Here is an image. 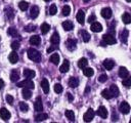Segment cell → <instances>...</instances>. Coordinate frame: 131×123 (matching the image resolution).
<instances>
[{"mask_svg":"<svg viewBox=\"0 0 131 123\" xmlns=\"http://www.w3.org/2000/svg\"><path fill=\"white\" fill-rule=\"evenodd\" d=\"M83 74L86 76V77H91V76H93V74H94V71H93V69L92 68H84L83 69Z\"/></svg>","mask_w":131,"mask_h":123,"instance_id":"34","label":"cell"},{"mask_svg":"<svg viewBox=\"0 0 131 123\" xmlns=\"http://www.w3.org/2000/svg\"><path fill=\"white\" fill-rule=\"evenodd\" d=\"M21 94H23V97H24L25 99H29V98H31V96H32V92H31L30 88H27V87H24Z\"/></svg>","mask_w":131,"mask_h":123,"instance_id":"28","label":"cell"},{"mask_svg":"<svg viewBox=\"0 0 131 123\" xmlns=\"http://www.w3.org/2000/svg\"><path fill=\"white\" fill-rule=\"evenodd\" d=\"M130 123H131V119H130Z\"/></svg>","mask_w":131,"mask_h":123,"instance_id":"59","label":"cell"},{"mask_svg":"<svg viewBox=\"0 0 131 123\" xmlns=\"http://www.w3.org/2000/svg\"><path fill=\"white\" fill-rule=\"evenodd\" d=\"M102 65H103V67H104L106 70H112V69L114 68V66H115V63H114L113 60H111V59H105Z\"/></svg>","mask_w":131,"mask_h":123,"instance_id":"29","label":"cell"},{"mask_svg":"<svg viewBox=\"0 0 131 123\" xmlns=\"http://www.w3.org/2000/svg\"><path fill=\"white\" fill-rule=\"evenodd\" d=\"M97 115L98 116H100L101 118H106V116H107V110H106V108L105 107H103V106H100L99 108H98V110H97Z\"/></svg>","mask_w":131,"mask_h":123,"instance_id":"12","label":"cell"},{"mask_svg":"<svg viewBox=\"0 0 131 123\" xmlns=\"http://www.w3.org/2000/svg\"><path fill=\"white\" fill-rule=\"evenodd\" d=\"M7 33H8V35H10L12 37H17V35H18L15 28H9L8 31H7Z\"/></svg>","mask_w":131,"mask_h":123,"instance_id":"41","label":"cell"},{"mask_svg":"<svg viewBox=\"0 0 131 123\" xmlns=\"http://www.w3.org/2000/svg\"><path fill=\"white\" fill-rule=\"evenodd\" d=\"M3 86H4V82H3V80H2V79H0V89H1Z\"/></svg>","mask_w":131,"mask_h":123,"instance_id":"52","label":"cell"},{"mask_svg":"<svg viewBox=\"0 0 131 123\" xmlns=\"http://www.w3.org/2000/svg\"><path fill=\"white\" fill-rule=\"evenodd\" d=\"M18 7H19L20 10L26 11V10L28 9V7H29V3L26 2V1H20V2L18 3Z\"/></svg>","mask_w":131,"mask_h":123,"instance_id":"38","label":"cell"},{"mask_svg":"<svg viewBox=\"0 0 131 123\" xmlns=\"http://www.w3.org/2000/svg\"><path fill=\"white\" fill-rule=\"evenodd\" d=\"M122 84L126 88H130L131 87V76H127L126 78H124L122 81Z\"/></svg>","mask_w":131,"mask_h":123,"instance_id":"32","label":"cell"},{"mask_svg":"<svg viewBox=\"0 0 131 123\" xmlns=\"http://www.w3.org/2000/svg\"><path fill=\"white\" fill-rule=\"evenodd\" d=\"M40 42H41V39H40V37L38 35H34V36H32L30 38V43L32 45H39Z\"/></svg>","mask_w":131,"mask_h":123,"instance_id":"26","label":"cell"},{"mask_svg":"<svg viewBox=\"0 0 131 123\" xmlns=\"http://www.w3.org/2000/svg\"><path fill=\"white\" fill-rule=\"evenodd\" d=\"M41 87H42L44 93H48V92H49V83H48V80H47V79L44 78V79L41 81Z\"/></svg>","mask_w":131,"mask_h":123,"instance_id":"20","label":"cell"},{"mask_svg":"<svg viewBox=\"0 0 131 123\" xmlns=\"http://www.w3.org/2000/svg\"><path fill=\"white\" fill-rule=\"evenodd\" d=\"M35 75H36V73H35V71H33V70H30V69H25V70H24V76H25L26 78H28V79L34 78Z\"/></svg>","mask_w":131,"mask_h":123,"instance_id":"17","label":"cell"},{"mask_svg":"<svg viewBox=\"0 0 131 123\" xmlns=\"http://www.w3.org/2000/svg\"><path fill=\"white\" fill-rule=\"evenodd\" d=\"M49 59H50V61L53 65H58V63H59V55L57 53H53V54H51Z\"/></svg>","mask_w":131,"mask_h":123,"instance_id":"33","label":"cell"},{"mask_svg":"<svg viewBox=\"0 0 131 123\" xmlns=\"http://www.w3.org/2000/svg\"><path fill=\"white\" fill-rule=\"evenodd\" d=\"M126 1H127V2H131V0H126Z\"/></svg>","mask_w":131,"mask_h":123,"instance_id":"57","label":"cell"},{"mask_svg":"<svg viewBox=\"0 0 131 123\" xmlns=\"http://www.w3.org/2000/svg\"><path fill=\"white\" fill-rule=\"evenodd\" d=\"M100 14H101V16H102L103 18L108 19V18H111V17H112L113 12H112V9H111L110 7H104V8H102V9H101Z\"/></svg>","mask_w":131,"mask_h":123,"instance_id":"6","label":"cell"},{"mask_svg":"<svg viewBox=\"0 0 131 123\" xmlns=\"http://www.w3.org/2000/svg\"><path fill=\"white\" fill-rule=\"evenodd\" d=\"M94 115H95L94 111H93L92 109H89V110L84 114L83 119H84V121H85V122H90V121L94 118Z\"/></svg>","mask_w":131,"mask_h":123,"instance_id":"7","label":"cell"},{"mask_svg":"<svg viewBox=\"0 0 131 123\" xmlns=\"http://www.w3.org/2000/svg\"><path fill=\"white\" fill-rule=\"evenodd\" d=\"M10 46H11L12 50H17V49L19 48V42H18V41H13Z\"/></svg>","mask_w":131,"mask_h":123,"instance_id":"44","label":"cell"},{"mask_svg":"<svg viewBox=\"0 0 131 123\" xmlns=\"http://www.w3.org/2000/svg\"><path fill=\"white\" fill-rule=\"evenodd\" d=\"M19 79V74L17 72V70H12L10 73V80L12 82H16Z\"/></svg>","mask_w":131,"mask_h":123,"instance_id":"27","label":"cell"},{"mask_svg":"<svg viewBox=\"0 0 131 123\" xmlns=\"http://www.w3.org/2000/svg\"><path fill=\"white\" fill-rule=\"evenodd\" d=\"M76 18H77V20H78V23H79V24L83 25V24H84V22H85V12H84L82 9H80V10L78 11V13H77Z\"/></svg>","mask_w":131,"mask_h":123,"instance_id":"11","label":"cell"},{"mask_svg":"<svg viewBox=\"0 0 131 123\" xmlns=\"http://www.w3.org/2000/svg\"><path fill=\"white\" fill-rule=\"evenodd\" d=\"M6 101H7V104L12 105V104H13V97H12L10 94H7V95H6Z\"/></svg>","mask_w":131,"mask_h":123,"instance_id":"48","label":"cell"},{"mask_svg":"<svg viewBox=\"0 0 131 123\" xmlns=\"http://www.w3.org/2000/svg\"><path fill=\"white\" fill-rule=\"evenodd\" d=\"M44 1H45V2H48V1H50V0H44Z\"/></svg>","mask_w":131,"mask_h":123,"instance_id":"56","label":"cell"},{"mask_svg":"<svg viewBox=\"0 0 131 123\" xmlns=\"http://www.w3.org/2000/svg\"><path fill=\"white\" fill-rule=\"evenodd\" d=\"M56 48H57V46H56V45H52V46H50V47L47 49V52H48V53H51V52H52L53 50H55Z\"/></svg>","mask_w":131,"mask_h":123,"instance_id":"49","label":"cell"},{"mask_svg":"<svg viewBox=\"0 0 131 123\" xmlns=\"http://www.w3.org/2000/svg\"><path fill=\"white\" fill-rule=\"evenodd\" d=\"M47 118H48V115H47L46 113H42V112L40 113V112H39V114L35 116V121H36V122H40V121L46 120Z\"/></svg>","mask_w":131,"mask_h":123,"instance_id":"21","label":"cell"},{"mask_svg":"<svg viewBox=\"0 0 131 123\" xmlns=\"http://www.w3.org/2000/svg\"><path fill=\"white\" fill-rule=\"evenodd\" d=\"M16 86L17 87H27V88H30V89H33L34 87H35V85H34V82L31 80V79H26V80H24V81H20V82H18L17 84H16Z\"/></svg>","mask_w":131,"mask_h":123,"instance_id":"2","label":"cell"},{"mask_svg":"<svg viewBox=\"0 0 131 123\" xmlns=\"http://www.w3.org/2000/svg\"><path fill=\"white\" fill-rule=\"evenodd\" d=\"M27 53H28V57L31 60H33L35 63H40V60H41V53L38 50H36L35 48H29Z\"/></svg>","mask_w":131,"mask_h":123,"instance_id":"1","label":"cell"},{"mask_svg":"<svg viewBox=\"0 0 131 123\" xmlns=\"http://www.w3.org/2000/svg\"><path fill=\"white\" fill-rule=\"evenodd\" d=\"M118 74H119V76H120L121 78H126L127 76H129V72H128V70H127L126 68H124V67H120Z\"/></svg>","mask_w":131,"mask_h":123,"instance_id":"23","label":"cell"},{"mask_svg":"<svg viewBox=\"0 0 131 123\" xmlns=\"http://www.w3.org/2000/svg\"><path fill=\"white\" fill-rule=\"evenodd\" d=\"M34 109L36 112H41L43 110V105H42V100H41V97L38 96L36 101L34 102Z\"/></svg>","mask_w":131,"mask_h":123,"instance_id":"10","label":"cell"},{"mask_svg":"<svg viewBox=\"0 0 131 123\" xmlns=\"http://www.w3.org/2000/svg\"><path fill=\"white\" fill-rule=\"evenodd\" d=\"M102 40L106 43V44H115L117 42L115 36L113 34H104L102 36Z\"/></svg>","mask_w":131,"mask_h":123,"instance_id":"3","label":"cell"},{"mask_svg":"<svg viewBox=\"0 0 131 123\" xmlns=\"http://www.w3.org/2000/svg\"><path fill=\"white\" fill-rule=\"evenodd\" d=\"M6 10H7V12H6V14L8 15V18H12V17L14 16V14H13V10H12L11 8H7Z\"/></svg>","mask_w":131,"mask_h":123,"instance_id":"47","label":"cell"},{"mask_svg":"<svg viewBox=\"0 0 131 123\" xmlns=\"http://www.w3.org/2000/svg\"><path fill=\"white\" fill-rule=\"evenodd\" d=\"M78 85H79V80H78V78L71 77L70 80H69V86L72 87V88H76Z\"/></svg>","mask_w":131,"mask_h":123,"instance_id":"24","label":"cell"},{"mask_svg":"<svg viewBox=\"0 0 131 123\" xmlns=\"http://www.w3.org/2000/svg\"><path fill=\"white\" fill-rule=\"evenodd\" d=\"M110 92L112 93V95H113V97H117L118 95H119V93H120V91H119V88L117 87V85L116 84H112L111 86H110Z\"/></svg>","mask_w":131,"mask_h":123,"instance_id":"13","label":"cell"},{"mask_svg":"<svg viewBox=\"0 0 131 123\" xmlns=\"http://www.w3.org/2000/svg\"><path fill=\"white\" fill-rule=\"evenodd\" d=\"M89 90H90V87H89V86H87V88H86V90H85V92L87 93V92H88Z\"/></svg>","mask_w":131,"mask_h":123,"instance_id":"54","label":"cell"},{"mask_svg":"<svg viewBox=\"0 0 131 123\" xmlns=\"http://www.w3.org/2000/svg\"><path fill=\"white\" fill-rule=\"evenodd\" d=\"M61 26H62V28H63L64 31H71V30H73V28H74V25H73V23H72L71 20H66V22H63V23L61 24Z\"/></svg>","mask_w":131,"mask_h":123,"instance_id":"18","label":"cell"},{"mask_svg":"<svg viewBox=\"0 0 131 123\" xmlns=\"http://www.w3.org/2000/svg\"><path fill=\"white\" fill-rule=\"evenodd\" d=\"M61 1H68V0H61Z\"/></svg>","mask_w":131,"mask_h":123,"instance_id":"58","label":"cell"},{"mask_svg":"<svg viewBox=\"0 0 131 123\" xmlns=\"http://www.w3.org/2000/svg\"><path fill=\"white\" fill-rule=\"evenodd\" d=\"M38 14H39V7L36 6V5L32 6L31 7V10H30V16L32 18H36L38 16Z\"/></svg>","mask_w":131,"mask_h":123,"instance_id":"14","label":"cell"},{"mask_svg":"<svg viewBox=\"0 0 131 123\" xmlns=\"http://www.w3.org/2000/svg\"><path fill=\"white\" fill-rule=\"evenodd\" d=\"M36 30V26L35 25H28L25 27V31L26 32H33Z\"/></svg>","mask_w":131,"mask_h":123,"instance_id":"43","label":"cell"},{"mask_svg":"<svg viewBox=\"0 0 131 123\" xmlns=\"http://www.w3.org/2000/svg\"><path fill=\"white\" fill-rule=\"evenodd\" d=\"M107 80V76L105 75V74H101L99 77H98V81L100 82V83H103V82H105Z\"/></svg>","mask_w":131,"mask_h":123,"instance_id":"45","label":"cell"},{"mask_svg":"<svg viewBox=\"0 0 131 123\" xmlns=\"http://www.w3.org/2000/svg\"><path fill=\"white\" fill-rule=\"evenodd\" d=\"M67 48L70 50V51H73L76 49V45H77V40L76 39H73V38H69L67 40Z\"/></svg>","mask_w":131,"mask_h":123,"instance_id":"5","label":"cell"},{"mask_svg":"<svg viewBox=\"0 0 131 123\" xmlns=\"http://www.w3.org/2000/svg\"><path fill=\"white\" fill-rule=\"evenodd\" d=\"M54 91H55L56 93H60V92L62 91V86H61L60 84H55V85H54Z\"/></svg>","mask_w":131,"mask_h":123,"instance_id":"46","label":"cell"},{"mask_svg":"<svg viewBox=\"0 0 131 123\" xmlns=\"http://www.w3.org/2000/svg\"><path fill=\"white\" fill-rule=\"evenodd\" d=\"M100 45H101V46H106V43H105L104 41H102V42L100 43Z\"/></svg>","mask_w":131,"mask_h":123,"instance_id":"53","label":"cell"},{"mask_svg":"<svg viewBox=\"0 0 131 123\" xmlns=\"http://www.w3.org/2000/svg\"><path fill=\"white\" fill-rule=\"evenodd\" d=\"M128 35H129L128 30L124 29L123 31H121V33H120V39H121V41H122L123 43H127V40H128Z\"/></svg>","mask_w":131,"mask_h":123,"instance_id":"15","label":"cell"},{"mask_svg":"<svg viewBox=\"0 0 131 123\" xmlns=\"http://www.w3.org/2000/svg\"><path fill=\"white\" fill-rule=\"evenodd\" d=\"M50 42H51V44H53V45H57V44L59 43V35H58L57 32H54V33L52 34V36H51V38H50Z\"/></svg>","mask_w":131,"mask_h":123,"instance_id":"19","label":"cell"},{"mask_svg":"<svg viewBox=\"0 0 131 123\" xmlns=\"http://www.w3.org/2000/svg\"><path fill=\"white\" fill-rule=\"evenodd\" d=\"M87 65H88V60H87V58H85V57L80 58L79 61H78V67H79L80 69H84L85 67H87Z\"/></svg>","mask_w":131,"mask_h":123,"instance_id":"30","label":"cell"},{"mask_svg":"<svg viewBox=\"0 0 131 123\" xmlns=\"http://www.w3.org/2000/svg\"><path fill=\"white\" fill-rule=\"evenodd\" d=\"M61 12H62V15H66V16H68V15L70 14V12H71V7H70L69 5H64V6L62 7V10H61Z\"/></svg>","mask_w":131,"mask_h":123,"instance_id":"39","label":"cell"},{"mask_svg":"<svg viewBox=\"0 0 131 123\" xmlns=\"http://www.w3.org/2000/svg\"><path fill=\"white\" fill-rule=\"evenodd\" d=\"M95 18H96V17H95V15H94V14L90 15V16L88 17V23H89V24H90V23H93V22L95 20Z\"/></svg>","mask_w":131,"mask_h":123,"instance_id":"50","label":"cell"},{"mask_svg":"<svg viewBox=\"0 0 131 123\" xmlns=\"http://www.w3.org/2000/svg\"><path fill=\"white\" fill-rule=\"evenodd\" d=\"M83 1H84V2H88L89 0H83Z\"/></svg>","mask_w":131,"mask_h":123,"instance_id":"55","label":"cell"},{"mask_svg":"<svg viewBox=\"0 0 131 123\" xmlns=\"http://www.w3.org/2000/svg\"><path fill=\"white\" fill-rule=\"evenodd\" d=\"M79 34L81 35V37H82V39H83L84 42H88V41L90 40V35H89V33L86 32L85 30H81V31L79 32Z\"/></svg>","mask_w":131,"mask_h":123,"instance_id":"25","label":"cell"},{"mask_svg":"<svg viewBox=\"0 0 131 123\" xmlns=\"http://www.w3.org/2000/svg\"><path fill=\"white\" fill-rule=\"evenodd\" d=\"M122 19H123V23L126 24V25L131 24V15H130V13L125 12V13L122 15Z\"/></svg>","mask_w":131,"mask_h":123,"instance_id":"31","label":"cell"},{"mask_svg":"<svg viewBox=\"0 0 131 123\" xmlns=\"http://www.w3.org/2000/svg\"><path fill=\"white\" fill-rule=\"evenodd\" d=\"M64 114H66V117H67L71 122H73V121L75 120V114H74L73 111H71V110H67Z\"/></svg>","mask_w":131,"mask_h":123,"instance_id":"36","label":"cell"},{"mask_svg":"<svg viewBox=\"0 0 131 123\" xmlns=\"http://www.w3.org/2000/svg\"><path fill=\"white\" fill-rule=\"evenodd\" d=\"M56 12H57V7H56V5H55V4H51V6L49 7V14L54 15Z\"/></svg>","mask_w":131,"mask_h":123,"instance_id":"42","label":"cell"},{"mask_svg":"<svg viewBox=\"0 0 131 123\" xmlns=\"http://www.w3.org/2000/svg\"><path fill=\"white\" fill-rule=\"evenodd\" d=\"M50 30V26L47 24V23H43L41 25V33L42 34H47Z\"/></svg>","mask_w":131,"mask_h":123,"instance_id":"35","label":"cell"},{"mask_svg":"<svg viewBox=\"0 0 131 123\" xmlns=\"http://www.w3.org/2000/svg\"><path fill=\"white\" fill-rule=\"evenodd\" d=\"M19 110H20L21 112L26 113V112L29 110V106H28L26 102H24V101H20V102H19Z\"/></svg>","mask_w":131,"mask_h":123,"instance_id":"40","label":"cell"},{"mask_svg":"<svg viewBox=\"0 0 131 123\" xmlns=\"http://www.w3.org/2000/svg\"><path fill=\"white\" fill-rule=\"evenodd\" d=\"M8 59H9V61H10L11 64H16V63L18 61V55H17V53H16L15 51H12V52L8 55Z\"/></svg>","mask_w":131,"mask_h":123,"instance_id":"16","label":"cell"},{"mask_svg":"<svg viewBox=\"0 0 131 123\" xmlns=\"http://www.w3.org/2000/svg\"><path fill=\"white\" fill-rule=\"evenodd\" d=\"M69 70H70V63L64 59L63 60V64L59 68V71H60V73H67Z\"/></svg>","mask_w":131,"mask_h":123,"instance_id":"22","label":"cell"},{"mask_svg":"<svg viewBox=\"0 0 131 123\" xmlns=\"http://www.w3.org/2000/svg\"><path fill=\"white\" fill-rule=\"evenodd\" d=\"M67 95H68V99H69V101H73V99H74V96L72 95V93L68 92V93H67Z\"/></svg>","mask_w":131,"mask_h":123,"instance_id":"51","label":"cell"},{"mask_svg":"<svg viewBox=\"0 0 131 123\" xmlns=\"http://www.w3.org/2000/svg\"><path fill=\"white\" fill-rule=\"evenodd\" d=\"M119 111L122 113V114H128L129 113V111H130V106H129V104L128 102H126V101H122L121 104H120V106H119Z\"/></svg>","mask_w":131,"mask_h":123,"instance_id":"4","label":"cell"},{"mask_svg":"<svg viewBox=\"0 0 131 123\" xmlns=\"http://www.w3.org/2000/svg\"><path fill=\"white\" fill-rule=\"evenodd\" d=\"M0 118L3 119L4 121H7L9 118H10V113L7 109L5 108H1L0 109Z\"/></svg>","mask_w":131,"mask_h":123,"instance_id":"8","label":"cell"},{"mask_svg":"<svg viewBox=\"0 0 131 123\" xmlns=\"http://www.w3.org/2000/svg\"><path fill=\"white\" fill-rule=\"evenodd\" d=\"M101 95H102L103 98H106V99H110V98L113 97V95H112V93L110 92L108 89H103V90L101 91Z\"/></svg>","mask_w":131,"mask_h":123,"instance_id":"37","label":"cell"},{"mask_svg":"<svg viewBox=\"0 0 131 123\" xmlns=\"http://www.w3.org/2000/svg\"><path fill=\"white\" fill-rule=\"evenodd\" d=\"M90 29H91L92 32L97 33V32H101V31H102V26H101L98 22H93V23L91 24Z\"/></svg>","mask_w":131,"mask_h":123,"instance_id":"9","label":"cell"}]
</instances>
